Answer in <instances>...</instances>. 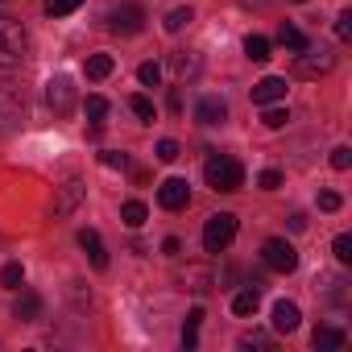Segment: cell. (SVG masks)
<instances>
[{
  "instance_id": "20",
  "label": "cell",
  "mask_w": 352,
  "mask_h": 352,
  "mask_svg": "<svg viewBox=\"0 0 352 352\" xmlns=\"http://www.w3.org/2000/svg\"><path fill=\"white\" fill-rule=\"evenodd\" d=\"M0 286H5V290H21L25 286V265L21 261H9L5 270H0Z\"/></svg>"
},
{
  "instance_id": "12",
  "label": "cell",
  "mask_w": 352,
  "mask_h": 352,
  "mask_svg": "<svg viewBox=\"0 0 352 352\" xmlns=\"http://www.w3.org/2000/svg\"><path fill=\"white\" fill-rule=\"evenodd\" d=\"M195 120H199V124H224V120H228V104H224L220 96H204V100L195 104Z\"/></svg>"
},
{
  "instance_id": "6",
  "label": "cell",
  "mask_w": 352,
  "mask_h": 352,
  "mask_svg": "<svg viewBox=\"0 0 352 352\" xmlns=\"http://www.w3.org/2000/svg\"><path fill=\"white\" fill-rule=\"evenodd\" d=\"M261 261H265L274 274H290V270H298V253H294V245L282 241V236H274V241L261 245Z\"/></svg>"
},
{
  "instance_id": "10",
  "label": "cell",
  "mask_w": 352,
  "mask_h": 352,
  "mask_svg": "<svg viewBox=\"0 0 352 352\" xmlns=\"http://www.w3.org/2000/svg\"><path fill=\"white\" fill-rule=\"evenodd\" d=\"M21 112H25V96L13 83H0V124L21 120Z\"/></svg>"
},
{
  "instance_id": "21",
  "label": "cell",
  "mask_w": 352,
  "mask_h": 352,
  "mask_svg": "<svg viewBox=\"0 0 352 352\" xmlns=\"http://www.w3.org/2000/svg\"><path fill=\"white\" fill-rule=\"evenodd\" d=\"M191 21H195V13H191V9H170L162 25H166V34H183Z\"/></svg>"
},
{
  "instance_id": "37",
  "label": "cell",
  "mask_w": 352,
  "mask_h": 352,
  "mask_svg": "<svg viewBox=\"0 0 352 352\" xmlns=\"http://www.w3.org/2000/svg\"><path fill=\"white\" fill-rule=\"evenodd\" d=\"M340 204H344V199H340L336 191H319V208H323V212H340Z\"/></svg>"
},
{
  "instance_id": "4",
  "label": "cell",
  "mask_w": 352,
  "mask_h": 352,
  "mask_svg": "<svg viewBox=\"0 0 352 352\" xmlns=\"http://www.w3.org/2000/svg\"><path fill=\"white\" fill-rule=\"evenodd\" d=\"M236 236V216L232 212H216L208 224H204V249L208 253H224Z\"/></svg>"
},
{
  "instance_id": "35",
  "label": "cell",
  "mask_w": 352,
  "mask_h": 352,
  "mask_svg": "<svg viewBox=\"0 0 352 352\" xmlns=\"http://www.w3.org/2000/svg\"><path fill=\"white\" fill-rule=\"evenodd\" d=\"M241 348H270V336L265 331H245L241 336Z\"/></svg>"
},
{
  "instance_id": "14",
  "label": "cell",
  "mask_w": 352,
  "mask_h": 352,
  "mask_svg": "<svg viewBox=\"0 0 352 352\" xmlns=\"http://www.w3.org/2000/svg\"><path fill=\"white\" fill-rule=\"evenodd\" d=\"M298 323H302V311H298L294 302H286V298H282V302H274V331L290 336Z\"/></svg>"
},
{
  "instance_id": "31",
  "label": "cell",
  "mask_w": 352,
  "mask_h": 352,
  "mask_svg": "<svg viewBox=\"0 0 352 352\" xmlns=\"http://www.w3.org/2000/svg\"><path fill=\"white\" fill-rule=\"evenodd\" d=\"M331 253H336V261H340V265H348V261H352V236H348V232H344V236H336Z\"/></svg>"
},
{
  "instance_id": "15",
  "label": "cell",
  "mask_w": 352,
  "mask_h": 352,
  "mask_svg": "<svg viewBox=\"0 0 352 352\" xmlns=\"http://www.w3.org/2000/svg\"><path fill=\"white\" fill-rule=\"evenodd\" d=\"M170 67H174V75H179V83H187V79H195V75H199V67H204V63H199V54H195V50H179V54L170 58Z\"/></svg>"
},
{
  "instance_id": "7",
  "label": "cell",
  "mask_w": 352,
  "mask_h": 352,
  "mask_svg": "<svg viewBox=\"0 0 352 352\" xmlns=\"http://www.w3.org/2000/svg\"><path fill=\"white\" fill-rule=\"evenodd\" d=\"M46 104H50L58 116H67V112L75 108V83H71L67 75H54V79L46 83Z\"/></svg>"
},
{
  "instance_id": "40",
  "label": "cell",
  "mask_w": 352,
  "mask_h": 352,
  "mask_svg": "<svg viewBox=\"0 0 352 352\" xmlns=\"http://www.w3.org/2000/svg\"><path fill=\"white\" fill-rule=\"evenodd\" d=\"M290 228H294V232H302V228H307V216H302V212H294V216H290Z\"/></svg>"
},
{
  "instance_id": "41",
  "label": "cell",
  "mask_w": 352,
  "mask_h": 352,
  "mask_svg": "<svg viewBox=\"0 0 352 352\" xmlns=\"http://www.w3.org/2000/svg\"><path fill=\"white\" fill-rule=\"evenodd\" d=\"M187 323H191V327H199V323H204V307H195V311L187 315Z\"/></svg>"
},
{
  "instance_id": "11",
  "label": "cell",
  "mask_w": 352,
  "mask_h": 352,
  "mask_svg": "<svg viewBox=\"0 0 352 352\" xmlns=\"http://www.w3.org/2000/svg\"><path fill=\"white\" fill-rule=\"evenodd\" d=\"M278 100H286V79H278V75H265L261 83H253V104H257V108H265V104H278Z\"/></svg>"
},
{
  "instance_id": "24",
  "label": "cell",
  "mask_w": 352,
  "mask_h": 352,
  "mask_svg": "<svg viewBox=\"0 0 352 352\" xmlns=\"http://www.w3.org/2000/svg\"><path fill=\"white\" fill-rule=\"evenodd\" d=\"M104 116H108V100H104V96H87V120H91V133H100Z\"/></svg>"
},
{
  "instance_id": "27",
  "label": "cell",
  "mask_w": 352,
  "mask_h": 352,
  "mask_svg": "<svg viewBox=\"0 0 352 352\" xmlns=\"http://www.w3.org/2000/svg\"><path fill=\"white\" fill-rule=\"evenodd\" d=\"M137 79H141L145 87H157V83H162V67H157V63H141V67H137Z\"/></svg>"
},
{
  "instance_id": "28",
  "label": "cell",
  "mask_w": 352,
  "mask_h": 352,
  "mask_svg": "<svg viewBox=\"0 0 352 352\" xmlns=\"http://www.w3.org/2000/svg\"><path fill=\"white\" fill-rule=\"evenodd\" d=\"M286 120H290V112H286V108H274V104H265V116H261V124H265V129H282Z\"/></svg>"
},
{
  "instance_id": "26",
  "label": "cell",
  "mask_w": 352,
  "mask_h": 352,
  "mask_svg": "<svg viewBox=\"0 0 352 352\" xmlns=\"http://www.w3.org/2000/svg\"><path fill=\"white\" fill-rule=\"evenodd\" d=\"M278 42H282L286 50H302V46H307V38H302L294 25H282V30H278Z\"/></svg>"
},
{
  "instance_id": "5",
  "label": "cell",
  "mask_w": 352,
  "mask_h": 352,
  "mask_svg": "<svg viewBox=\"0 0 352 352\" xmlns=\"http://www.w3.org/2000/svg\"><path fill=\"white\" fill-rule=\"evenodd\" d=\"M104 21H108V30H112V34L133 38V34H141V30H145V9H141V5H112Z\"/></svg>"
},
{
  "instance_id": "34",
  "label": "cell",
  "mask_w": 352,
  "mask_h": 352,
  "mask_svg": "<svg viewBox=\"0 0 352 352\" xmlns=\"http://www.w3.org/2000/svg\"><path fill=\"white\" fill-rule=\"evenodd\" d=\"M331 166H336V170H348V166H352V149H348V145H336V149H331Z\"/></svg>"
},
{
  "instance_id": "16",
  "label": "cell",
  "mask_w": 352,
  "mask_h": 352,
  "mask_svg": "<svg viewBox=\"0 0 352 352\" xmlns=\"http://www.w3.org/2000/svg\"><path fill=\"white\" fill-rule=\"evenodd\" d=\"M179 282H183V290L204 294V290H212V270H204V265H187V270L179 274Z\"/></svg>"
},
{
  "instance_id": "17",
  "label": "cell",
  "mask_w": 352,
  "mask_h": 352,
  "mask_svg": "<svg viewBox=\"0 0 352 352\" xmlns=\"http://www.w3.org/2000/svg\"><path fill=\"white\" fill-rule=\"evenodd\" d=\"M311 344H315L319 352H336V348H344V344H348V336H344L340 327H315Z\"/></svg>"
},
{
  "instance_id": "22",
  "label": "cell",
  "mask_w": 352,
  "mask_h": 352,
  "mask_svg": "<svg viewBox=\"0 0 352 352\" xmlns=\"http://www.w3.org/2000/svg\"><path fill=\"white\" fill-rule=\"evenodd\" d=\"M112 71H116L112 54H91V58H87V79H108Z\"/></svg>"
},
{
  "instance_id": "39",
  "label": "cell",
  "mask_w": 352,
  "mask_h": 352,
  "mask_svg": "<svg viewBox=\"0 0 352 352\" xmlns=\"http://www.w3.org/2000/svg\"><path fill=\"white\" fill-rule=\"evenodd\" d=\"M195 344H199V327L187 323V327H183V348H195Z\"/></svg>"
},
{
  "instance_id": "19",
  "label": "cell",
  "mask_w": 352,
  "mask_h": 352,
  "mask_svg": "<svg viewBox=\"0 0 352 352\" xmlns=\"http://www.w3.org/2000/svg\"><path fill=\"white\" fill-rule=\"evenodd\" d=\"M257 307H261V294H257V286H249V290H241V294L232 298V315H241V319L257 315Z\"/></svg>"
},
{
  "instance_id": "25",
  "label": "cell",
  "mask_w": 352,
  "mask_h": 352,
  "mask_svg": "<svg viewBox=\"0 0 352 352\" xmlns=\"http://www.w3.org/2000/svg\"><path fill=\"white\" fill-rule=\"evenodd\" d=\"M145 216H149V212H145V204H137V199H129V204L120 208V220H124L129 228H141V224H145Z\"/></svg>"
},
{
  "instance_id": "1",
  "label": "cell",
  "mask_w": 352,
  "mask_h": 352,
  "mask_svg": "<svg viewBox=\"0 0 352 352\" xmlns=\"http://www.w3.org/2000/svg\"><path fill=\"white\" fill-rule=\"evenodd\" d=\"M204 179H208L212 191H241L245 187V166L228 153H212L204 162Z\"/></svg>"
},
{
  "instance_id": "38",
  "label": "cell",
  "mask_w": 352,
  "mask_h": 352,
  "mask_svg": "<svg viewBox=\"0 0 352 352\" xmlns=\"http://www.w3.org/2000/svg\"><path fill=\"white\" fill-rule=\"evenodd\" d=\"M100 162H104V166H112V170H116V166H120V170L129 166V157H124V153H116V149H108V153H100Z\"/></svg>"
},
{
  "instance_id": "23",
  "label": "cell",
  "mask_w": 352,
  "mask_h": 352,
  "mask_svg": "<svg viewBox=\"0 0 352 352\" xmlns=\"http://www.w3.org/2000/svg\"><path fill=\"white\" fill-rule=\"evenodd\" d=\"M245 54H249L253 63H270V42H265L261 34H249V38H245Z\"/></svg>"
},
{
  "instance_id": "8",
  "label": "cell",
  "mask_w": 352,
  "mask_h": 352,
  "mask_svg": "<svg viewBox=\"0 0 352 352\" xmlns=\"http://www.w3.org/2000/svg\"><path fill=\"white\" fill-rule=\"evenodd\" d=\"M157 204H162L166 212H183V208L191 204V187H187V179H166V183L157 187Z\"/></svg>"
},
{
  "instance_id": "33",
  "label": "cell",
  "mask_w": 352,
  "mask_h": 352,
  "mask_svg": "<svg viewBox=\"0 0 352 352\" xmlns=\"http://www.w3.org/2000/svg\"><path fill=\"white\" fill-rule=\"evenodd\" d=\"M336 38H340V42H348V38H352V13H348V9L336 17Z\"/></svg>"
},
{
  "instance_id": "32",
  "label": "cell",
  "mask_w": 352,
  "mask_h": 352,
  "mask_svg": "<svg viewBox=\"0 0 352 352\" xmlns=\"http://www.w3.org/2000/svg\"><path fill=\"white\" fill-rule=\"evenodd\" d=\"M257 187H261V191H278V187H282V170H261Z\"/></svg>"
},
{
  "instance_id": "2",
  "label": "cell",
  "mask_w": 352,
  "mask_h": 352,
  "mask_svg": "<svg viewBox=\"0 0 352 352\" xmlns=\"http://www.w3.org/2000/svg\"><path fill=\"white\" fill-rule=\"evenodd\" d=\"M30 50V38L17 17H0V67H17Z\"/></svg>"
},
{
  "instance_id": "18",
  "label": "cell",
  "mask_w": 352,
  "mask_h": 352,
  "mask_svg": "<svg viewBox=\"0 0 352 352\" xmlns=\"http://www.w3.org/2000/svg\"><path fill=\"white\" fill-rule=\"evenodd\" d=\"M13 315H17V319H25V323H34V319L42 315V298H38L34 290H21V298H17Z\"/></svg>"
},
{
  "instance_id": "3",
  "label": "cell",
  "mask_w": 352,
  "mask_h": 352,
  "mask_svg": "<svg viewBox=\"0 0 352 352\" xmlns=\"http://www.w3.org/2000/svg\"><path fill=\"white\" fill-rule=\"evenodd\" d=\"M336 67V54L327 50V46H302L298 50V58H294V75H302V79H319V75H327Z\"/></svg>"
},
{
  "instance_id": "9",
  "label": "cell",
  "mask_w": 352,
  "mask_h": 352,
  "mask_svg": "<svg viewBox=\"0 0 352 352\" xmlns=\"http://www.w3.org/2000/svg\"><path fill=\"white\" fill-rule=\"evenodd\" d=\"M83 195H87V187H83L79 179H67V183L58 187V195H54V216H71V212L83 204Z\"/></svg>"
},
{
  "instance_id": "36",
  "label": "cell",
  "mask_w": 352,
  "mask_h": 352,
  "mask_svg": "<svg viewBox=\"0 0 352 352\" xmlns=\"http://www.w3.org/2000/svg\"><path fill=\"white\" fill-rule=\"evenodd\" d=\"M179 157V141H157V162H174Z\"/></svg>"
},
{
  "instance_id": "29",
  "label": "cell",
  "mask_w": 352,
  "mask_h": 352,
  "mask_svg": "<svg viewBox=\"0 0 352 352\" xmlns=\"http://www.w3.org/2000/svg\"><path fill=\"white\" fill-rule=\"evenodd\" d=\"M83 5V0H46V13L50 17H67V13H75Z\"/></svg>"
},
{
  "instance_id": "30",
  "label": "cell",
  "mask_w": 352,
  "mask_h": 352,
  "mask_svg": "<svg viewBox=\"0 0 352 352\" xmlns=\"http://www.w3.org/2000/svg\"><path fill=\"white\" fill-rule=\"evenodd\" d=\"M129 108H133V112H137L145 124L153 120V100H149V96H133V100H129Z\"/></svg>"
},
{
  "instance_id": "13",
  "label": "cell",
  "mask_w": 352,
  "mask_h": 352,
  "mask_svg": "<svg viewBox=\"0 0 352 352\" xmlns=\"http://www.w3.org/2000/svg\"><path fill=\"white\" fill-rule=\"evenodd\" d=\"M79 249L87 253V261H91L96 270H108V249H104V241H100L96 228H83V232H79Z\"/></svg>"
}]
</instances>
